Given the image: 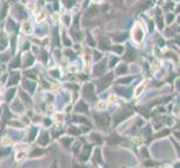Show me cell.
I'll use <instances>...</instances> for the list:
<instances>
[{
  "mask_svg": "<svg viewBox=\"0 0 180 168\" xmlns=\"http://www.w3.org/2000/svg\"><path fill=\"white\" fill-rule=\"evenodd\" d=\"M143 36H144V33H143V30L142 29H138V28H135L134 30H133V39L137 42V43H141V40H142V38H143Z\"/></svg>",
  "mask_w": 180,
  "mask_h": 168,
  "instance_id": "1",
  "label": "cell"
},
{
  "mask_svg": "<svg viewBox=\"0 0 180 168\" xmlns=\"http://www.w3.org/2000/svg\"><path fill=\"white\" fill-rule=\"evenodd\" d=\"M19 81V73H12L11 78L9 80V84H16Z\"/></svg>",
  "mask_w": 180,
  "mask_h": 168,
  "instance_id": "2",
  "label": "cell"
},
{
  "mask_svg": "<svg viewBox=\"0 0 180 168\" xmlns=\"http://www.w3.org/2000/svg\"><path fill=\"white\" fill-rule=\"evenodd\" d=\"M33 61H34V59H33V56L31 55H27V57H26V66H29V65H31V63H33Z\"/></svg>",
  "mask_w": 180,
  "mask_h": 168,
  "instance_id": "3",
  "label": "cell"
},
{
  "mask_svg": "<svg viewBox=\"0 0 180 168\" xmlns=\"http://www.w3.org/2000/svg\"><path fill=\"white\" fill-rule=\"evenodd\" d=\"M42 139H39V142L44 145V144H47V141H48V137H47V133H44L43 136H42Z\"/></svg>",
  "mask_w": 180,
  "mask_h": 168,
  "instance_id": "4",
  "label": "cell"
},
{
  "mask_svg": "<svg viewBox=\"0 0 180 168\" xmlns=\"http://www.w3.org/2000/svg\"><path fill=\"white\" fill-rule=\"evenodd\" d=\"M23 31H25V33H28V34H29V33H30V24L28 23V24H23Z\"/></svg>",
  "mask_w": 180,
  "mask_h": 168,
  "instance_id": "5",
  "label": "cell"
},
{
  "mask_svg": "<svg viewBox=\"0 0 180 168\" xmlns=\"http://www.w3.org/2000/svg\"><path fill=\"white\" fill-rule=\"evenodd\" d=\"M96 10H98V9H96V8L95 7H92L90 9V10H88V11H91V12H88V14H87V15H90V16H92V15H96V14H98V11H96Z\"/></svg>",
  "mask_w": 180,
  "mask_h": 168,
  "instance_id": "6",
  "label": "cell"
}]
</instances>
